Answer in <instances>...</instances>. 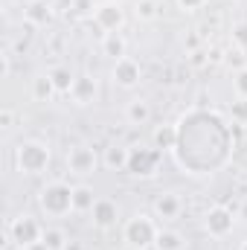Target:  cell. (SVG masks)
<instances>
[{
  "instance_id": "obj_1",
  "label": "cell",
  "mask_w": 247,
  "mask_h": 250,
  "mask_svg": "<svg viewBox=\"0 0 247 250\" xmlns=\"http://www.w3.org/2000/svg\"><path fill=\"white\" fill-rule=\"evenodd\" d=\"M38 209L44 218H67L73 212V187L64 181H50L38 189Z\"/></svg>"
},
{
  "instance_id": "obj_2",
  "label": "cell",
  "mask_w": 247,
  "mask_h": 250,
  "mask_svg": "<svg viewBox=\"0 0 247 250\" xmlns=\"http://www.w3.org/2000/svg\"><path fill=\"white\" fill-rule=\"evenodd\" d=\"M50 160H53V151L41 140H23L15 148V166L21 175H29V178L44 175L50 169Z\"/></svg>"
},
{
  "instance_id": "obj_3",
  "label": "cell",
  "mask_w": 247,
  "mask_h": 250,
  "mask_svg": "<svg viewBox=\"0 0 247 250\" xmlns=\"http://www.w3.org/2000/svg\"><path fill=\"white\" fill-rule=\"evenodd\" d=\"M157 233H160V227H157L154 215H145V212H134L123 224L125 248H134V250H151L154 242H157Z\"/></svg>"
},
{
  "instance_id": "obj_4",
  "label": "cell",
  "mask_w": 247,
  "mask_h": 250,
  "mask_svg": "<svg viewBox=\"0 0 247 250\" xmlns=\"http://www.w3.org/2000/svg\"><path fill=\"white\" fill-rule=\"evenodd\" d=\"M6 236H9V242H12L15 248L29 250L32 245H38V242L44 239V224H41L35 215H29V212H21V215H15V218L9 221V230H6Z\"/></svg>"
},
{
  "instance_id": "obj_5",
  "label": "cell",
  "mask_w": 247,
  "mask_h": 250,
  "mask_svg": "<svg viewBox=\"0 0 247 250\" xmlns=\"http://www.w3.org/2000/svg\"><path fill=\"white\" fill-rule=\"evenodd\" d=\"M236 212L230 209V207H224V204H215V207H209L206 212H204V233L209 236V239H227V236H233V230H236Z\"/></svg>"
},
{
  "instance_id": "obj_6",
  "label": "cell",
  "mask_w": 247,
  "mask_h": 250,
  "mask_svg": "<svg viewBox=\"0 0 247 250\" xmlns=\"http://www.w3.org/2000/svg\"><path fill=\"white\" fill-rule=\"evenodd\" d=\"M160 160H163V151H157L154 146H137L131 148V157H128V175L134 178H154L157 169H160Z\"/></svg>"
},
{
  "instance_id": "obj_7",
  "label": "cell",
  "mask_w": 247,
  "mask_h": 250,
  "mask_svg": "<svg viewBox=\"0 0 247 250\" xmlns=\"http://www.w3.org/2000/svg\"><path fill=\"white\" fill-rule=\"evenodd\" d=\"M99 166H102V157L90 146H73L67 151V172L73 178H90Z\"/></svg>"
},
{
  "instance_id": "obj_8",
  "label": "cell",
  "mask_w": 247,
  "mask_h": 250,
  "mask_svg": "<svg viewBox=\"0 0 247 250\" xmlns=\"http://www.w3.org/2000/svg\"><path fill=\"white\" fill-rule=\"evenodd\" d=\"M93 23H96L102 32H123V26H125L123 3H120V0H102V3H96Z\"/></svg>"
},
{
  "instance_id": "obj_9",
  "label": "cell",
  "mask_w": 247,
  "mask_h": 250,
  "mask_svg": "<svg viewBox=\"0 0 247 250\" xmlns=\"http://www.w3.org/2000/svg\"><path fill=\"white\" fill-rule=\"evenodd\" d=\"M111 79H114L117 87L134 90V87L140 84V79H143V67H140L137 59L125 56V59H120V62H114V67H111Z\"/></svg>"
},
{
  "instance_id": "obj_10",
  "label": "cell",
  "mask_w": 247,
  "mask_h": 250,
  "mask_svg": "<svg viewBox=\"0 0 247 250\" xmlns=\"http://www.w3.org/2000/svg\"><path fill=\"white\" fill-rule=\"evenodd\" d=\"M151 209H154V218H160V221H175V218L184 212V201H181V195H178L175 189H163V192L154 195Z\"/></svg>"
},
{
  "instance_id": "obj_11",
  "label": "cell",
  "mask_w": 247,
  "mask_h": 250,
  "mask_svg": "<svg viewBox=\"0 0 247 250\" xmlns=\"http://www.w3.org/2000/svg\"><path fill=\"white\" fill-rule=\"evenodd\" d=\"M90 221H93V227H99V230L117 227V221H120V204H117L114 198H99V201L93 204V209H90Z\"/></svg>"
},
{
  "instance_id": "obj_12",
  "label": "cell",
  "mask_w": 247,
  "mask_h": 250,
  "mask_svg": "<svg viewBox=\"0 0 247 250\" xmlns=\"http://www.w3.org/2000/svg\"><path fill=\"white\" fill-rule=\"evenodd\" d=\"M70 96H73V102H76V105H93V102H96V96H99V84H96V79H93V76H87V73H79V76H76V82H73Z\"/></svg>"
},
{
  "instance_id": "obj_13",
  "label": "cell",
  "mask_w": 247,
  "mask_h": 250,
  "mask_svg": "<svg viewBox=\"0 0 247 250\" xmlns=\"http://www.w3.org/2000/svg\"><path fill=\"white\" fill-rule=\"evenodd\" d=\"M178 143H181V128L172 123L166 125H157L154 128V134H151V146L157 148V151H175L178 148Z\"/></svg>"
},
{
  "instance_id": "obj_14",
  "label": "cell",
  "mask_w": 247,
  "mask_h": 250,
  "mask_svg": "<svg viewBox=\"0 0 247 250\" xmlns=\"http://www.w3.org/2000/svg\"><path fill=\"white\" fill-rule=\"evenodd\" d=\"M53 15H56V9H53L50 0H32V3L23 9V18H26L29 26H47V23L53 21Z\"/></svg>"
},
{
  "instance_id": "obj_15",
  "label": "cell",
  "mask_w": 247,
  "mask_h": 250,
  "mask_svg": "<svg viewBox=\"0 0 247 250\" xmlns=\"http://www.w3.org/2000/svg\"><path fill=\"white\" fill-rule=\"evenodd\" d=\"M128 157H131V148L114 143L102 151V166L111 169V172H128Z\"/></svg>"
},
{
  "instance_id": "obj_16",
  "label": "cell",
  "mask_w": 247,
  "mask_h": 250,
  "mask_svg": "<svg viewBox=\"0 0 247 250\" xmlns=\"http://www.w3.org/2000/svg\"><path fill=\"white\" fill-rule=\"evenodd\" d=\"M125 120H128V125H148L151 123V102L143 96H134L125 105Z\"/></svg>"
},
{
  "instance_id": "obj_17",
  "label": "cell",
  "mask_w": 247,
  "mask_h": 250,
  "mask_svg": "<svg viewBox=\"0 0 247 250\" xmlns=\"http://www.w3.org/2000/svg\"><path fill=\"white\" fill-rule=\"evenodd\" d=\"M102 56H108L114 62L128 56V41H125L123 32H105L102 35Z\"/></svg>"
},
{
  "instance_id": "obj_18",
  "label": "cell",
  "mask_w": 247,
  "mask_h": 250,
  "mask_svg": "<svg viewBox=\"0 0 247 250\" xmlns=\"http://www.w3.org/2000/svg\"><path fill=\"white\" fill-rule=\"evenodd\" d=\"M96 201H99L96 192L87 187V184H76V187H73V212H79V215H90V209H93Z\"/></svg>"
},
{
  "instance_id": "obj_19",
  "label": "cell",
  "mask_w": 247,
  "mask_h": 250,
  "mask_svg": "<svg viewBox=\"0 0 247 250\" xmlns=\"http://www.w3.org/2000/svg\"><path fill=\"white\" fill-rule=\"evenodd\" d=\"M154 250H186V236L181 233V230L160 227L157 242H154Z\"/></svg>"
},
{
  "instance_id": "obj_20",
  "label": "cell",
  "mask_w": 247,
  "mask_h": 250,
  "mask_svg": "<svg viewBox=\"0 0 247 250\" xmlns=\"http://www.w3.org/2000/svg\"><path fill=\"white\" fill-rule=\"evenodd\" d=\"M47 76L53 79V84H56V93H59V96H70V90H73V82H76V73H73L70 67L59 64V67H53Z\"/></svg>"
},
{
  "instance_id": "obj_21",
  "label": "cell",
  "mask_w": 247,
  "mask_h": 250,
  "mask_svg": "<svg viewBox=\"0 0 247 250\" xmlns=\"http://www.w3.org/2000/svg\"><path fill=\"white\" fill-rule=\"evenodd\" d=\"M32 96H35L38 102H50L53 96H59L53 79H50V76H35V79H32Z\"/></svg>"
},
{
  "instance_id": "obj_22",
  "label": "cell",
  "mask_w": 247,
  "mask_h": 250,
  "mask_svg": "<svg viewBox=\"0 0 247 250\" xmlns=\"http://www.w3.org/2000/svg\"><path fill=\"white\" fill-rule=\"evenodd\" d=\"M41 242L50 250H64L70 245V236L64 233L62 227H44V239H41Z\"/></svg>"
},
{
  "instance_id": "obj_23",
  "label": "cell",
  "mask_w": 247,
  "mask_h": 250,
  "mask_svg": "<svg viewBox=\"0 0 247 250\" xmlns=\"http://www.w3.org/2000/svg\"><path fill=\"white\" fill-rule=\"evenodd\" d=\"M134 15H137V21H154L157 15H160V3L157 0H137L134 3Z\"/></svg>"
},
{
  "instance_id": "obj_24",
  "label": "cell",
  "mask_w": 247,
  "mask_h": 250,
  "mask_svg": "<svg viewBox=\"0 0 247 250\" xmlns=\"http://www.w3.org/2000/svg\"><path fill=\"white\" fill-rule=\"evenodd\" d=\"M233 93L236 99H247V64L233 73Z\"/></svg>"
},
{
  "instance_id": "obj_25",
  "label": "cell",
  "mask_w": 247,
  "mask_h": 250,
  "mask_svg": "<svg viewBox=\"0 0 247 250\" xmlns=\"http://www.w3.org/2000/svg\"><path fill=\"white\" fill-rule=\"evenodd\" d=\"M230 117H233V123L247 125V99H236L230 105Z\"/></svg>"
},
{
  "instance_id": "obj_26",
  "label": "cell",
  "mask_w": 247,
  "mask_h": 250,
  "mask_svg": "<svg viewBox=\"0 0 247 250\" xmlns=\"http://www.w3.org/2000/svg\"><path fill=\"white\" fill-rule=\"evenodd\" d=\"M70 9L84 18V15H93V12H96V3H93V0H70Z\"/></svg>"
},
{
  "instance_id": "obj_27",
  "label": "cell",
  "mask_w": 247,
  "mask_h": 250,
  "mask_svg": "<svg viewBox=\"0 0 247 250\" xmlns=\"http://www.w3.org/2000/svg\"><path fill=\"white\" fill-rule=\"evenodd\" d=\"M233 41H236L242 50H247V23H236V26H233Z\"/></svg>"
},
{
  "instance_id": "obj_28",
  "label": "cell",
  "mask_w": 247,
  "mask_h": 250,
  "mask_svg": "<svg viewBox=\"0 0 247 250\" xmlns=\"http://www.w3.org/2000/svg\"><path fill=\"white\" fill-rule=\"evenodd\" d=\"M175 3H178L181 12H198V9H204L206 0H175Z\"/></svg>"
},
{
  "instance_id": "obj_29",
  "label": "cell",
  "mask_w": 247,
  "mask_h": 250,
  "mask_svg": "<svg viewBox=\"0 0 247 250\" xmlns=\"http://www.w3.org/2000/svg\"><path fill=\"white\" fill-rule=\"evenodd\" d=\"M12 123H15V114H12L9 108H3V111H0V128H3V131H9Z\"/></svg>"
},
{
  "instance_id": "obj_30",
  "label": "cell",
  "mask_w": 247,
  "mask_h": 250,
  "mask_svg": "<svg viewBox=\"0 0 247 250\" xmlns=\"http://www.w3.org/2000/svg\"><path fill=\"white\" fill-rule=\"evenodd\" d=\"M9 73H12V62H9V53H3L0 56V79H9Z\"/></svg>"
},
{
  "instance_id": "obj_31",
  "label": "cell",
  "mask_w": 247,
  "mask_h": 250,
  "mask_svg": "<svg viewBox=\"0 0 247 250\" xmlns=\"http://www.w3.org/2000/svg\"><path fill=\"white\" fill-rule=\"evenodd\" d=\"M189 56H192V59H189V62L195 64V67H201V64H206V62H209V56H206V53H204V50H192V53H189Z\"/></svg>"
},
{
  "instance_id": "obj_32",
  "label": "cell",
  "mask_w": 247,
  "mask_h": 250,
  "mask_svg": "<svg viewBox=\"0 0 247 250\" xmlns=\"http://www.w3.org/2000/svg\"><path fill=\"white\" fill-rule=\"evenodd\" d=\"M206 56H209V62H221V50H218V47L206 50Z\"/></svg>"
},
{
  "instance_id": "obj_33",
  "label": "cell",
  "mask_w": 247,
  "mask_h": 250,
  "mask_svg": "<svg viewBox=\"0 0 247 250\" xmlns=\"http://www.w3.org/2000/svg\"><path fill=\"white\" fill-rule=\"evenodd\" d=\"M64 250H82V245H79V242H73V239H70V245H67V248Z\"/></svg>"
},
{
  "instance_id": "obj_34",
  "label": "cell",
  "mask_w": 247,
  "mask_h": 250,
  "mask_svg": "<svg viewBox=\"0 0 247 250\" xmlns=\"http://www.w3.org/2000/svg\"><path fill=\"white\" fill-rule=\"evenodd\" d=\"M239 218H245V221H247V201L242 204V209H239Z\"/></svg>"
},
{
  "instance_id": "obj_35",
  "label": "cell",
  "mask_w": 247,
  "mask_h": 250,
  "mask_svg": "<svg viewBox=\"0 0 247 250\" xmlns=\"http://www.w3.org/2000/svg\"><path fill=\"white\" fill-rule=\"evenodd\" d=\"M29 250H50V248H47L44 242H38V245H32V248H29Z\"/></svg>"
},
{
  "instance_id": "obj_36",
  "label": "cell",
  "mask_w": 247,
  "mask_h": 250,
  "mask_svg": "<svg viewBox=\"0 0 247 250\" xmlns=\"http://www.w3.org/2000/svg\"><path fill=\"white\" fill-rule=\"evenodd\" d=\"M239 250H247V239H245V242H242V248H239Z\"/></svg>"
},
{
  "instance_id": "obj_37",
  "label": "cell",
  "mask_w": 247,
  "mask_h": 250,
  "mask_svg": "<svg viewBox=\"0 0 247 250\" xmlns=\"http://www.w3.org/2000/svg\"><path fill=\"white\" fill-rule=\"evenodd\" d=\"M125 250H134V248H125Z\"/></svg>"
}]
</instances>
